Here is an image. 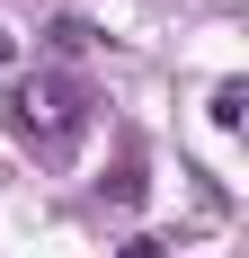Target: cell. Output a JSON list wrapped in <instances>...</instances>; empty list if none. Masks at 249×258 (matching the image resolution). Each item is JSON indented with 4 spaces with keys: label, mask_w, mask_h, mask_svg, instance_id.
I'll use <instances>...</instances> for the list:
<instances>
[{
    "label": "cell",
    "mask_w": 249,
    "mask_h": 258,
    "mask_svg": "<svg viewBox=\"0 0 249 258\" xmlns=\"http://www.w3.org/2000/svg\"><path fill=\"white\" fill-rule=\"evenodd\" d=\"M9 134H18L45 169H63V160L80 152V134H89V89H80L72 72H27L18 98H9Z\"/></svg>",
    "instance_id": "1"
},
{
    "label": "cell",
    "mask_w": 249,
    "mask_h": 258,
    "mask_svg": "<svg viewBox=\"0 0 249 258\" xmlns=\"http://www.w3.org/2000/svg\"><path fill=\"white\" fill-rule=\"evenodd\" d=\"M205 116H214V134H240V116H249V80H223V89L205 98Z\"/></svg>",
    "instance_id": "2"
},
{
    "label": "cell",
    "mask_w": 249,
    "mask_h": 258,
    "mask_svg": "<svg viewBox=\"0 0 249 258\" xmlns=\"http://www.w3.org/2000/svg\"><path fill=\"white\" fill-rule=\"evenodd\" d=\"M45 45L72 62V53H89V27H80V18H53V27H45Z\"/></svg>",
    "instance_id": "3"
},
{
    "label": "cell",
    "mask_w": 249,
    "mask_h": 258,
    "mask_svg": "<svg viewBox=\"0 0 249 258\" xmlns=\"http://www.w3.org/2000/svg\"><path fill=\"white\" fill-rule=\"evenodd\" d=\"M116 258H169V249H160V240H125Z\"/></svg>",
    "instance_id": "4"
},
{
    "label": "cell",
    "mask_w": 249,
    "mask_h": 258,
    "mask_svg": "<svg viewBox=\"0 0 249 258\" xmlns=\"http://www.w3.org/2000/svg\"><path fill=\"white\" fill-rule=\"evenodd\" d=\"M9 53H18V36H9V27H0V62H9Z\"/></svg>",
    "instance_id": "5"
}]
</instances>
